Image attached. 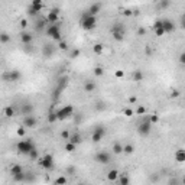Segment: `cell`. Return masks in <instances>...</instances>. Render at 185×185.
<instances>
[{"label": "cell", "mask_w": 185, "mask_h": 185, "mask_svg": "<svg viewBox=\"0 0 185 185\" xmlns=\"http://www.w3.org/2000/svg\"><path fill=\"white\" fill-rule=\"evenodd\" d=\"M80 25H81V28L84 31H92L96 28V25H97V19H96V16L84 12L82 16L80 17Z\"/></svg>", "instance_id": "6da1fadb"}, {"label": "cell", "mask_w": 185, "mask_h": 185, "mask_svg": "<svg viewBox=\"0 0 185 185\" xmlns=\"http://www.w3.org/2000/svg\"><path fill=\"white\" fill-rule=\"evenodd\" d=\"M45 33H46V36L52 38L55 42L62 41V39H61V28H59V23H49V25L46 26Z\"/></svg>", "instance_id": "7a4b0ae2"}, {"label": "cell", "mask_w": 185, "mask_h": 185, "mask_svg": "<svg viewBox=\"0 0 185 185\" xmlns=\"http://www.w3.org/2000/svg\"><path fill=\"white\" fill-rule=\"evenodd\" d=\"M16 149L23 155H29L32 149H35V145H33V142H32L31 139H22L21 142H17Z\"/></svg>", "instance_id": "3957f363"}, {"label": "cell", "mask_w": 185, "mask_h": 185, "mask_svg": "<svg viewBox=\"0 0 185 185\" xmlns=\"http://www.w3.org/2000/svg\"><path fill=\"white\" fill-rule=\"evenodd\" d=\"M150 130H152V123H150L149 116H148V117H145L143 120H142V123L138 126V133L140 134L142 138H146V136L150 134Z\"/></svg>", "instance_id": "277c9868"}, {"label": "cell", "mask_w": 185, "mask_h": 185, "mask_svg": "<svg viewBox=\"0 0 185 185\" xmlns=\"http://www.w3.org/2000/svg\"><path fill=\"white\" fill-rule=\"evenodd\" d=\"M111 36L116 42H122L124 39V28L120 23H114L111 28Z\"/></svg>", "instance_id": "5b68a950"}, {"label": "cell", "mask_w": 185, "mask_h": 185, "mask_svg": "<svg viewBox=\"0 0 185 185\" xmlns=\"http://www.w3.org/2000/svg\"><path fill=\"white\" fill-rule=\"evenodd\" d=\"M94 160L97 162V164H101V165H107L111 162V155L108 153L107 150H100L96 153L94 156Z\"/></svg>", "instance_id": "8992f818"}, {"label": "cell", "mask_w": 185, "mask_h": 185, "mask_svg": "<svg viewBox=\"0 0 185 185\" xmlns=\"http://www.w3.org/2000/svg\"><path fill=\"white\" fill-rule=\"evenodd\" d=\"M55 113H57L58 120H65V119L71 117L72 114H74V107L70 104V106H65V107H62V108H59V110H57Z\"/></svg>", "instance_id": "52a82bcc"}, {"label": "cell", "mask_w": 185, "mask_h": 185, "mask_svg": "<svg viewBox=\"0 0 185 185\" xmlns=\"http://www.w3.org/2000/svg\"><path fill=\"white\" fill-rule=\"evenodd\" d=\"M21 78H22V74H21V71H17V70H12V71L3 74V80H5V81L17 82V81H21Z\"/></svg>", "instance_id": "ba28073f"}, {"label": "cell", "mask_w": 185, "mask_h": 185, "mask_svg": "<svg viewBox=\"0 0 185 185\" xmlns=\"http://www.w3.org/2000/svg\"><path fill=\"white\" fill-rule=\"evenodd\" d=\"M41 166L43 168V169L46 171H51L52 168H54V156H52L51 153H45L43 156H42V159H41Z\"/></svg>", "instance_id": "9c48e42d"}, {"label": "cell", "mask_w": 185, "mask_h": 185, "mask_svg": "<svg viewBox=\"0 0 185 185\" xmlns=\"http://www.w3.org/2000/svg\"><path fill=\"white\" fill-rule=\"evenodd\" d=\"M104 134H106V129L101 127V126H98V127H96L94 132H92L91 140L94 143H98V142H101V139L104 138Z\"/></svg>", "instance_id": "30bf717a"}, {"label": "cell", "mask_w": 185, "mask_h": 185, "mask_svg": "<svg viewBox=\"0 0 185 185\" xmlns=\"http://www.w3.org/2000/svg\"><path fill=\"white\" fill-rule=\"evenodd\" d=\"M22 124H23L26 129H32V127H35L36 124H38V119H36L33 114L23 116V122H22Z\"/></svg>", "instance_id": "8fae6325"}, {"label": "cell", "mask_w": 185, "mask_h": 185, "mask_svg": "<svg viewBox=\"0 0 185 185\" xmlns=\"http://www.w3.org/2000/svg\"><path fill=\"white\" fill-rule=\"evenodd\" d=\"M58 19H59V10L58 9H52L45 16V21L48 23H58Z\"/></svg>", "instance_id": "7c38bea8"}, {"label": "cell", "mask_w": 185, "mask_h": 185, "mask_svg": "<svg viewBox=\"0 0 185 185\" xmlns=\"http://www.w3.org/2000/svg\"><path fill=\"white\" fill-rule=\"evenodd\" d=\"M43 9V0H33L31 7H29V13L31 15H36Z\"/></svg>", "instance_id": "4fadbf2b"}, {"label": "cell", "mask_w": 185, "mask_h": 185, "mask_svg": "<svg viewBox=\"0 0 185 185\" xmlns=\"http://www.w3.org/2000/svg\"><path fill=\"white\" fill-rule=\"evenodd\" d=\"M84 91L85 92H94L96 91V88H97V84H96V81H92V80H85L84 81Z\"/></svg>", "instance_id": "5bb4252c"}, {"label": "cell", "mask_w": 185, "mask_h": 185, "mask_svg": "<svg viewBox=\"0 0 185 185\" xmlns=\"http://www.w3.org/2000/svg\"><path fill=\"white\" fill-rule=\"evenodd\" d=\"M100 12H101V3H98V2H94V3H92V5L88 7L87 13H90V15H92V16H97Z\"/></svg>", "instance_id": "9a60e30c"}, {"label": "cell", "mask_w": 185, "mask_h": 185, "mask_svg": "<svg viewBox=\"0 0 185 185\" xmlns=\"http://www.w3.org/2000/svg\"><path fill=\"white\" fill-rule=\"evenodd\" d=\"M162 26H164V29L166 33H171V32L175 31V25L174 22L169 21V19H162Z\"/></svg>", "instance_id": "2e32d148"}, {"label": "cell", "mask_w": 185, "mask_h": 185, "mask_svg": "<svg viewBox=\"0 0 185 185\" xmlns=\"http://www.w3.org/2000/svg\"><path fill=\"white\" fill-rule=\"evenodd\" d=\"M32 41H33V36L29 32H22L21 33V42L23 45H31Z\"/></svg>", "instance_id": "e0dca14e"}, {"label": "cell", "mask_w": 185, "mask_h": 185, "mask_svg": "<svg viewBox=\"0 0 185 185\" xmlns=\"http://www.w3.org/2000/svg\"><path fill=\"white\" fill-rule=\"evenodd\" d=\"M132 80H133L134 82H142L145 80V74L142 70H134L133 72H132Z\"/></svg>", "instance_id": "ac0fdd59"}, {"label": "cell", "mask_w": 185, "mask_h": 185, "mask_svg": "<svg viewBox=\"0 0 185 185\" xmlns=\"http://www.w3.org/2000/svg\"><path fill=\"white\" fill-rule=\"evenodd\" d=\"M119 176H120V172L117 169H110L107 172V181L108 182H117Z\"/></svg>", "instance_id": "d6986e66"}, {"label": "cell", "mask_w": 185, "mask_h": 185, "mask_svg": "<svg viewBox=\"0 0 185 185\" xmlns=\"http://www.w3.org/2000/svg\"><path fill=\"white\" fill-rule=\"evenodd\" d=\"M174 158H175V162H185V150L184 149H178L176 152H175L174 155Z\"/></svg>", "instance_id": "ffe728a7"}, {"label": "cell", "mask_w": 185, "mask_h": 185, "mask_svg": "<svg viewBox=\"0 0 185 185\" xmlns=\"http://www.w3.org/2000/svg\"><path fill=\"white\" fill-rule=\"evenodd\" d=\"M15 114H16V111L12 106H6V107L3 108V116H5V117H7V119L15 117Z\"/></svg>", "instance_id": "44dd1931"}, {"label": "cell", "mask_w": 185, "mask_h": 185, "mask_svg": "<svg viewBox=\"0 0 185 185\" xmlns=\"http://www.w3.org/2000/svg\"><path fill=\"white\" fill-rule=\"evenodd\" d=\"M22 172H25L22 165L15 164V165H12V166H10V174H12V176H15V175H17V174H22Z\"/></svg>", "instance_id": "7402d4cb"}, {"label": "cell", "mask_w": 185, "mask_h": 185, "mask_svg": "<svg viewBox=\"0 0 185 185\" xmlns=\"http://www.w3.org/2000/svg\"><path fill=\"white\" fill-rule=\"evenodd\" d=\"M42 54H43L46 58H51L52 55H54V46L52 45H45L43 46V49H42Z\"/></svg>", "instance_id": "603a6c76"}, {"label": "cell", "mask_w": 185, "mask_h": 185, "mask_svg": "<svg viewBox=\"0 0 185 185\" xmlns=\"http://www.w3.org/2000/svg\"><path fill=\"white\" fill-rule=\"evenodd\" d=\"M92 52H94L96 55L104 54V45L103 43H94V45H92Z\"/></svg>", "instance_id": "cb8c5ba5"}, {"label": "cell", "mask_w": 185, "mask_h": 185, "mask_svg": "<svg viewBox=\"0 0 185 185\" xmlns=\"http://www.w3.org/2000/svg\"><path fill=\"white\" fill-rule=\"evenodd\" d=\"M32 111H33V106L29 103H26L22 106V114L23 116H28V114H32Z\"/></svg>", "instance_id": "d4e9b609"}, {"label": "cell", "mask_w": 185, "mask_h": 185, "mask_svg": "<svg viewBox=\"0 0 185 185\" xmlns=\"http://www.w3.org/2000/svg\"><path fill=\"white\" fill-rule=\"evenodd\" d=\"M92 75H94V77H97V78L103 77V75H104V68L100 67V65L94 67V68H92Z\"/></svg>", "instance_id": "484cf974"}, {"label": "cell", "mask_w": 185, "mask_h": 185, "mask_svg": "<svg viewBox=\"0 0 185 185\" xmlns=\"http://www.w3.org/2000/svg\"><path fill=\"white\" fill-rule=\"evenodd\" d=\"M70 142H72V143H75V145H80L82 142L81 134L80 133H72L71 136H70Z\"/></svg>", "instance_id": "4316f807"}, {"label": "cell", "mask_w": 185, "mask_h": 185, "mask_svg": "<svg viewBox=\"0 0 185 185\" xmlns=\"http://www.w3.org/2000/svg\"><path fill=\"white\" fill-rule=\"evenodd\" d=\"M111 150H113V153H116V155L123 153V145L119 143V142H116V143H113V148H111Z\"/></svg>", "instance_id": "83f0119b"}, {"label": "cell", "mask_w": 185, "mask_h": 185, "mask_svg": "<svg viewBox=\"0 0 185 185\" xmlns=\"http://www.w3.org/2000/svg\"><path fill=\"white\" fill-rule=\"evenodd\" d=\"M134 152V146L132 143H126L123 145V153L126 155H132Z\"/></svg>", "instance_id": "f1b7e54d"}, {"label": "cell", "mask_w": 185, "mask_h": 185, "mask_svg": "<svg viewBox=\"0 0 185 185\" xmlns=\"http://www.w3.org/2000/svg\"><path fill=\"white\" fill-rule=\"evenodd\" d=\"M117 182L120 185H127L129 182H130V178H129L127 175H124V174H120V176H119V179Z\"/></svg>", "instance_id": "f546056e"}, {"label": "cell", "mask_w": 185, "mask_h": 185, "mask_svg": "<svg viewBox=\"0 0 185 185\" xmlns=\"http://www.w3.org/2000/svg\"><path fill=\"white\" fill-rule=\"evenodd\" d=\"M9 41H10V35L6 33V32H2V33H0V43H2V45H6Z\"/></svg>", "instance_id": "4dcf8cb0"}, {"label": "cell", "mask_w": 185, "mask_h": 185, "mask_svg": "<svg viewBox=\"0 0 185 185\" xmlns=\"http://www.w3.org/2000/svg\"><path fill=\"white\" fill-rule=\"evenodd\" d=\"M169 6H171V0H160L159 3H158V9L165 10V9H168Z\"/></svg>", "instance_id": "1f68e13d"}, {"label": "cell", "mask_w": 185, "mask_h": 185, "mask_svg": "<svg viewBox=\"0 0 185 185\" xmlns=\"http://www.w3.org/2000/svg\"><path fill=\"white\" fill-rule=\"evenodd\" d=\"M16 134H17L19 138H25V136H26V127L23 126V124L16 129Z\"/></svg>", "instance_id": "d6a6232c"}, {"label": "cell", "mask_w": 185, "mask_h": 185, "mask_svg": "<svg viewBox=\"0 0 185 185\" xmlns=\"http://www.w3.org/2000/svg\"><path fill=\"white\" fill-rule=\"evenodd\" d=\"M80 55H81V49H78V48H75V49H71V52H70V58H72V59L78 58Z\"/></svg>", "instance_id": "836d02e7"}, {"label": "cell", "mask_w": 185, "mask_h": 185, "mask_svg": "<svg viewBox=\"0 0 185 185\" xmlns=\"http://www.w3.org/2000/svg\"><path fill=\"white\" fill-rule=\"evenodd\" d=\"M75 148H77V145L70 142V140H68L67 145H65V150H67V152H75Z\"/></svg>", "instance_id": "e575fe53"}, {"label": "cell", "mask_w": 185, "mask_h": 185, "mask_svg": "<svg viewBox=\"0 0 185 185\" xmlns=\"http://www.w3.org/2000/svg\"><path fill=\"white\" fill-rule=\"evenodd\" d=\"M120 13L126 16V17H130V16L134 15V10H132V9H120Z\"/></svg>", "instance_id": "d590c367"}, {"label": "cell", "mask_w": 185, "mask_h": 185, "mask_svg": "<svg viewBox=\"0 0 185 185\" xmlns=\"http://www.w3.org/2000/svg\"><path fill=\"white\" fill-rule=\"evenodd\" d=\"M134 113L138 114V116H145L146 114V107L145 106H138V108L134 110Z\"/></svg>", "instance_id": "8d00e7d4"}, {"label": "cell", "mask_w": 185, "mask_h": 185, "mask_svg": "<svg viewBox=\"0 0 185 185\" xmlns=\"http://www.w3.org/2000/svg\"><path fill=\"white\" fill-rule=\"evenodd\" d=\"M57 185H62V184H68V178H65V176H58L57 179L54 181Z\"/></svg>", "instance_id": "74e56055"}, {"label": "cell", "mask_w": 185, "mask_h": 185, "mask_svg": "<svg viewBox=\"0 0 185 185\" xmlns=\"http://www.w3.org/2000/svg\"><path fill=\"white\" fill-rule=\"evenodd\" d=\"M13 181H15V182H23V181H25V172L15 175V176H13Z\"/></svg>", "instance_id": "f35d334b"}, {"label": "cell", "mask_w": 185, "mask_h": 185, "mask_svg": "<svg viewBox=\"0 0 185 185\" xmlns=\"http://www.w3.org/2000/svg\"><path fill=\"white\" fill-rule=\"evenodd\" d=\"M123 114L126 116V117H133L134 110H132L130 107H126V108H123Z\"/></svg>", "instance_id": "ab89813d"}, {"label": "cell", "mask_w": 185, "mask_h": 185, "mask_svg": "<svg viewBox=\"0 0 185 185\" xmlns=\"http://www.w3.org/2000/svg\"><path fill=\"white\" fill-rule=\"evenodd\" d=\"M58 49H61V51H68V43L65 41H59L58 42Z\"/></svg>", "instance_id": "60d3db41"}, {"label": "cell", "mask_w": 185, "mask_h": 185, "mask_svg": "<svg viewBox=\"0 0 185 185\" xmlns=\"http://www.w3.org/2000/svg\"><path fill=\"white\" fill-rule=\"evenodd\" d=\"M169 96H171V98H178L181 96V92H179V90H178V88H172Z\"/></svg>", "instance_id": "b9f144b4"}, {"label": "cell", "mask_w": 185, "mask_h": 185, "mask_svg": "<svg viewBox=\"0 0 185 185\" xmlns=\"http://www.w3.org/2000/svg\"><path fill=\"white\" fill-rule=\"evenodd\" d=\"M155 35H156V36H164V35H166V32H165L164 26H160V28H156V29H155Z\"/></svg>", "instance_id": "7bdbcfd3"}, {"label": "cell", "mask_w": 185, "mask_h": 185, "mask_svg": "<svg viewBox=\"0 0 185 185\" xmlns=\"http://www.w3.org/2000/svg\"><path fill=\"white\" fill-rule=\"evenodd\" d=\"M59 136H61V139H64V140H70V136H71V133H70V130H62Z\"/></svg>", "instance_id": "ee69618b"}, {"label": "cell", "mask_w": 185, "mask_h": 185, "mask_svg": "<svg viewBox=\"0 0 185 185\" xmlns=\"http://www.w3.org/2000/svg\"><path fill=\"white\" fill-rule=\"evenodd\" d=\"M149 120H150V123L152 124H156L158 122H159V116H158V114H150Z\"/></svg>", "instance_id": "f6af8a7d"}, {"label": "cell", "mask_w": 185, "mask_h": 185, "mask_svg": "<svg viewBox=\"0 0 185 185\" xmlns=\"http://www.w3.org/2000/svg\"><path fill=\"white\" fill-rule=\"evenodd\" d=\"M114 77L119 78V80H122V78L124 77V71L123 70H116V71H114Z\"/></svg>", "instance_id": "bcb514c9"}, {"label": "cell", "mask_w": 185, "mask_h": 185, "mask_svg": "<svg viewBox=\"0 0 185 185\" xmlns=\"http://www.w3.org/2000/svg\"><path fill=\"white\" fill-rule=\"evenodd\" d=\"M28 156H29V159H36V158H38V150H36V148L35 149H32L31 153L28 155Z\"/></svg>", "instance_id": "7dc6e473"}, {"label": "cell", "mask_w": 185, "mask_h": 185, "mask_svg": "<svg viewBox=\"0 0 185 185\" xmlns=\"http://www.w3.org/2000/svg\"><path fill=\"white\" fill-rule=\"evenodd\" d=\"M136 35H138V36H145V35H146V29H145V28H138Z\"/></svg>", "instance_id": "c3c4849f"}, {"label": "cell", "mask_w": 185, "mask_h": 185, "mask_svg": "<svg viewBox=\"0 0 185 185\" xmlns=\"http://www.w3.org/2000/svg\"><path fill=\"white\" fill-rule=\"evenodd\" d=\"M127 103L129 104H136L138 103V97H136V96H130V97L127 98Z\"/></svg>", "instance_id": "681fc988"}, {"label": "cell", "mask_w": 185, "mask_h": 185, "mask_svg": "<svg viewBox=\"0 0 185 185\" xmlns=\"http://www.w3.org/2000/svg\"><path fill=\"white\" fill-rule=\"evenodd\" d=\"M178 61H179L182 65H185V51L179 54V57H178Z\"/></svg>", "instance_id": "f907efd6"}, {"label": "cell", "mask_w": 185, "mask_h": 185, "mask_svg": "<svg viewBox=\"0 0 185 185\" xmlns=\"http://www.w3.org/2000/svg\"><path fill=\"white\" fill-rule=\"evenodd\" d=\"M19 25H21L22 29H26V28H28V21H26V19H21Z\"/></svg>", "instance_id": "816d5d0a"}, {"label": "cell", "mask_w": 185, "mask_h": 185, "mask_svg": "<svg viewBox=\"0 0 185 185\" xmlns=\"http://www.w3.org/2000/svg\"><path fill=\"white\" fill-rule=\"evenodd\" d=\"M152 48H150V45H146L145 46V54H146V55H152Z\"/></svg>", "instance_id": "f5cc1de1"}, {"label": "cell", "mask_w": 185, "mask_h": 185, "mask_svg": "<svg viewBox=\"0 0 185 185\" xmlns=\"http://www.w3.org/2000/svg\"><path fill=\"white\" fill-rule=\"evenodd\" d=\"M160 26H162V19H160V21H156V22H155L153 29H156V28H160Z\"/></svg>", "instance_id": "db71d44e"}, {"label": "cell", "mask_w": 185, "mask_h": 185, "mask_svg": "<svg viewBox=\"0 0 185 185\" xmlns=\"http://www.w3.org/2000/svg\"><path fill=\"white\" fill-rule=\"evenodd\" d=\"M181 28L185 29V15H182V17H181Z\"/></svg>", "instance_id": "11a10c76"}, {"label": "cell", "mask_w": 185, "mask_h": 185, "mask_svg": "<svg viewBox=\"0 0 185 185\" xmlns=\"http://www.w3.org/2000/svg\"><path fill=\"white\" fill-rule=\"evenodd\" d=\"M182 182H184V184H185V176H184V179H182Z\"/></svg>", "instance_id": "9f6ffc18"}]
</instances>
